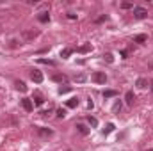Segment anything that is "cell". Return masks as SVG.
<instances>
[{"label":"cell","mask_w":153,"mask_h":151,"mask_svg":"<svg viewBox=\"0 0 153 151\" xmlns=\"http://www.w3.org/2000/svg\"><path fill=\"white\" fill-rule=\"evenodd\" d=\"M116 94H117V93H116L114 89H107V91H103V98H114Z\"/></svg>","instance_id":"e0dca14e"},{"label":"cell","mask_w":153,"mask_h":151,"mask_svg":"<svg viewBox=\"0 0 153 151\" xmlns=\"http://www.w3.org/2000/svg\"><path fill=\"white\" fill-rule=\"evenodd\" d=\"M22 107H23L27 112H32V109H34V103H32V100H29V98H23V100H22Z\"/></svg>","instance_id":"3957f363"},{"label":"cell","mask_w":153,"mask_h":151,"mask_svg":"<svg viewBox=\"0 0 153 151\" xmlns=\"http://www.w3.org/2000/svg\"><path fill=\"white\" fill-rule=\"evenodd\" d=\"M38 133L41 135V137H50L53 132H52L50 128H38Z\"/></svg>","instance_id":"8fae6325"},{"label":"cell","mask_w":153,"mask_h":151,"mask_svg":"<svg viewBox=\"0 0 153 151\" xmlns=\"http://www.w3.org/2000/svg\"><path fill=\"white\" fill-rule=\"evenodd\" d=\"M134 16L137 20H144L148 16V9H144V7H134Z\"/></svg>","instance_id":"6da1fadb"},{"label":"cell","mask_w":153,"mask_h":151,"mask_svg":"<svg viewBox=\"0 0 153 151\" xmlns=\"http://www.w3.org/2000/svg\"><path fill=\"white\" fill-rule=\"evenodd\" d=\"M134 7V4H130V2H123L121 4V9H132Z\"/></svg>","instance_id":"cb8c5ba5"},{"label":"cell","mask_w":153,"mask_h":151,"mask_svg":"<svg viewBox=\"0 0 153 151\" xmlns=\"http://www.w3.org/2000/svg\"><path fill=\"white\" fill-rule=\"evenodd\" d=\"M107 18H109L107 14H102L100 18H96V20H94V23H103V21H107Z\"/></svg>","instance_id":"7402d4cb"},{"label":"cell","mask_w":153,"mask_h":151,"mask_svg":"<svg viewBox=\"0 0 153 151\" xmlns=\"http://www.w3.org/2000/svg\"><path fill=\"white\" fill-rule=\"evenodd\" d=\"M30 78H32V82H36V84H41L45 76H43V73H41V71H38V70H34V71L30 73Z\"/></svg>","instance_id":"277c9868"},{"label":"cell","mask_w":153,"mask_h":151,"mask_svg":"<svg viewBox=\"0 0 153 151\" xmlns=\"http://www.w3.org/2000/svg\"><path fill=\"white\" fill-rule=\"evenodd\" d=\"M70 91V87H61L59 89V94H64V93H68Z\"/></svg>","instance_id":"83f0119b"},{"label":"cell","mask_w":153,"mask_h":151,"mask_svg":"<svg viewBox=\"0 0 153 151\" xmlns=\"http://www.w3.org/2000/svg\"><path fill=\"white\" fill-rule=\"evenodd\" d=\"M52 80H53V82H59V84H64L68 78H66V75H53L52 76Z\"/></svg>","instance_id":"2e32d148"},{"label":"cell","mask_w":153,"mask_h":151,"mask_svg":"<svg viewBox=\"0 0 153 151\" xmlns=\"http://www.w3.org/2000/svg\"><path fill=\"white\" fill-rule=\"evenodd\" d=\"M103 59H105L107 62H111V64L114 62V55H112V53H105V55H103Z\"/></svg>","instance_id":"603a6c76"},{"label":"cell","mask_w":153,"mask_h":151,"mask_svg":"<svg viewBox=\"0 0 153 151\" xmlns=\"http://www.w3.org/2000/svg\"><path fill=\"white\" fill-rule=\"evenodd\" d=\"M146 41H148V36L146 34H139V36L134 38V43H139V44H144Z\"/></svg>","instance_id":"30bf717a"},{"label":"cell","mask_w":153,"mask_h":151,"mask_svg":"<svg viewBox=\"0 0 153 151\" xmlns=\"http://www.w3.org/2000/svg\"><path fill=\"white\" fill-rule=\"evenodd\" d=\"M64 115H66V110H64V109H59V110H57V117H59V119H62Z\"/></svg>","instance_id":"484cf974"},{"label":"cell","mask_w":153,"mask_h":151,"mask_svg":"<svg viewBox=\"0 0 153 151\" xmlns=\"http://www.w3.org/2000/svg\"><path fill=\"white\" fill-rule=\"evenodd\" d=\"M66 105H68L70 109H76V107H78V98H70V100L66 101Z\"/></svg>","instance_id":"5bb4252c"},{"label":"cell","mask_w":153,"mask_h":151,"mask_svg":"<svg viewBox=\"0 0 153 151\" xmlns=\"http://www.w3.org/2000/svg\"><path fill=\"white\" fill-rule=\"evenodd\" d=\"M114 128H116L114 124H112V123H109V124L103 128V133H105V135H109V133H112V132H114Z\"/></svg>","instance_id":"ac0fdd59"},{"label":"cell","mask_w":153,"mask_h":151,"mask_svg":"<svg viewBox=\"0 0 153 151\" xmlns=\"http://www.w3.org/2000/svg\"><path fill=\"white\" fill-rule=\"evenodd\" d=\"M75 128L78 130V133H82V135H87V133H89V128H87L85 124H82V123H78Z\"/></svg>","instance_id":"9c48e42d"},{"label":"cell","mask_w":153,"mask_h":151,"mask_svg":"<svg viewBox=\"0 0 153 151\" xmlns=\"http://www.w3.org/2000/svg\"><path fill=\"white\" fill-rule=\"evenodd\" d=\"M75 80H76V82H84V80H85V75H76Z\"/></svg>","instance_id":"4316f807"},{"label":"cell","mask_w":153,"mask_h":151,"mask_svg":"<svg viewBox=\"0 0 153 151\" xmlns=\"http://www.w3.org/2000/svg\"><path fill=\"white\" fill-rule=\"evenodd\" d=\"M68 18H70V20H75V18H76V14H73V13H70V14H68Z\"/></svg>","instance_id":"f546056e"},{"label":"cell","mask_w":153,"mask_h":151,"mask_svg":"<svg viewBox=\"0 0 153 151\" xmlns=\"http://www.w3.org/2000/svg\"><path fill=\"white\" fill-rule=\"evenodd\" d=\"M93 50V46H91V43H87V44H84V46H80V48H76V52L78 53H89Z\"/></svg>","instance_id":"ba28073f"},{"label":"cell","mask_w":153,"mask_h":151,"mask_svg":"<svg viewBox=\"0 0 153 151\" xmlns=\"http://www.w3.org/2000/svg\"><path fill=\"white\" fill-rule=\"evenodd\" d=\"M93 107H94V103H93V101L89 100V101H87V109H93Z\"/></svg>","instance_id":"f1b7e54d"},{"label":"cell","mask_w":153,"mask_h":151,"mask_svg":"<svg viewBox=\"0 0 153 151\" xmlns=\"http://www.w3.org/2000/svg\"><path fill=\"white\" fill-rule=\"evenodd\" d=\"M152 91H153V84H152Z\"/></svg>","instance_id":"4dcf8cb0"},{"label":"cell","mask_w":153,"mask_h":151,"mask_svg":"<svg viewBox=\"0 0 153 151\" xmlns=\"http://www.w3.org/2000/svg\"><path fill=\"white\" fill-rule=\"evenodd\" d=\"M39 64H48V66H55V62H53V61H50V59H39Z\"/></svg>","instance_id":"ffe728a7"},{"label":"cell","mask_w":153,"mask_h":151,"mask_svg":"<svg viewBox=\"0 0 153 151\" xmlns=\"http://www.w3.org/2000/svg\"><path fill=\"white\" fill-rule=\"evenodd\" d=\"M93 82H96V84H105L107 82V75L103 73V71H96V73H93Z\"/></svg>","instance_id":"7a4b0ae2"},{"label":"cell","mask_w":153,"mask_h":151,"mask_svg":"<svg viewBox=\"0 0 153 151\" xmlns=\"http://www.w3.org/2000/svg\"><path fill=\"white\" fill-rule=\"evenodd\" d=\"M125 100H126V105H128V107H132V105H134V100H135L134 93H132V91H128V93L125 94Z\"/></svg>","instance_id":"8992f818"},{"label":"cell","mask_w":153,"mask_h":151,"mask_svg":"<svg viewBox=\"0 0 153 151\" xmlns=\"http://www.w3.org/2000/svg\"><path fill=\"white\" fill-rule=\"evenodd\" d=\"M32 100H34V105H38V107H39V105H43V101H45L41 94H36V96H34Z\"/></svg>","instance_id":"d6986e66"},{"label":"cell","mask_w":153,"mask_h":151,"mask_svg":"<svg viewBox=\"0 0 153 151\" xmlns=\"http://www.w3.org/2000/svg\"><path fill=\"white\" fill-rule=\"evenodd\" d=\"M14 87H16L18 91H22V93L27 91V85H25V82H22V80H16V82H14Z\"/></svg>","instance_id":"4fadbf2b"},{"label":"cell","mask_w":153,"mask_h":151,"mask_svg":"<svg viewBox=\"0 0 153 151\" xmlns=\"http://www.w3.org/2000/svg\"><path fill=\"white\" fill-rule=\"evenodd\" d=\"M38 34L39 32H36V30H27V32H23V39L25 41H30V39L38 38Z\"/></svg>","instance_id":"5b68a950"},{"label":"cell","mask_w":153,"mask_h":151,"mask_svg":"<svg viewBox=\"0 0 153 151\" xmlns=\"http://www.w3.org/2000/svg\"><path fill=\"white\" fill-rule=\"evenodd\" d=\"M112 110H114V112H119V110H121V101H116L114 107H112Z\"/></svg>","instance_id":"d4e9b609"},{"label":"cell","mask_w":153,"mask_h":151,"mask_svg":"<svg viewBox=\"0 0 153 151\" xmlns=\"http://www.w3.org/2000/svg\"><path fill=\"white\" fill-rule=\"evenodd\" d=\"M38 20L41 21V23H48V21H50V14H48L46 11H43V13H39Z\"/></svg>","instance_id":"52a82bcc"},{"label":"cell","mask_w":153,"mask_h":151,"mask_svg":"<svg viewBox=\"0 0 153 151\" xmlns=\"http://www.w3.org/2000/svg\"><path fill=\"white\" fill-rule=\"evenodd\" d=\"M148 151H153V150H148Z\"/></svg>","instance_id":"1f68e13d"},{"label":"cell","mask_w":153,"mask_h":151,"mask_svg":"<svg viewBox=\"0 0 153 151\" xmlns=\"http://www.w3.org/2000/svg\"><path fill=\"white\" fill-rule=\"evenodd\" d=\"M135 85H137L139 89H146V87H148V80H146V78H137Z\"/></svg>","instance_id":"7c38bea8"},{"label":"cell","mask_w":153,"mask_h":151,"mask_svg":"<svg viewBox=\"0 0 153 151\" xmlns=\"http://www.w3.org/2000/svg\"><path fill=\"white\" fill-rule=\"evenodd\" d=\"M71 53H73V48H64V50H61V57H62V59H68Z\"/></svg>","instance_id":"9a60e30c"},{"label":"cell","mask_w":153,"mask_h":151,"mask_svg":"<svg viewBox=\"0 0 153 151\" xmlns=\"http://www.w3.org/2000/svg\"><path fill=\"white\" fill-rule=\"evenodd\" d=\"M87 121H89V124H91V126H98V119H96V117L89 115V117H87Z\"/></svg>","instance_id":"44dd1931"}]
</instances>
